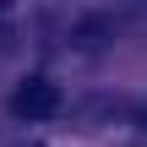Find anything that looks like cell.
I'll return each instance as SVG.
<instances>
[{
	"mask_svg": "<svg viewBox=\"0 0 147 147\" xmlns=\"http://www.w3.org/2000/svg\"><path fill=\"white\" fill-rule=\"evenodd\" d=\"M55 109H60V87L44 82V76L22 82V87L11 93V115H16V120H49Z\"/></svg>",
	"mask_w": 147,
	"mask_h": 147,
	"instance_id": "1",
	"label": "cell"
},
{
	"mask_svg": "<svg viewBox=\"0 0 147 147\" xmlns=\"http://www.w3.org/2000/svg\"><path fill=\"white\" fill-rule=\"evenodd\" d=\"M142 125H147V115H142Z\"/></svg>",
	"mask_w": 147,
	"mask_h": 147,
	"instance_id": "3",
	"label": "cell"
},
{
	"mask_svg": "<svg viewBox=\"0 0 147 147\" xmlns=\"http://www.w3.org/2000/svg\"><path fill=\"white\" fill-rule=\"evenodd\" d=\"M76 44L82 49H104V22H82L76 27Z\"/></svg>",
	"mask_w": 147,
	"mask_h": 147,
	"instance_id": "2",
	"label": "cell"
}]
</instances>
